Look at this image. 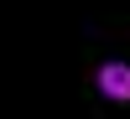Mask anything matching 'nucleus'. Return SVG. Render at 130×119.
<instances>
[{"mask_svg": "<svg viewBox=\"0 0 130 119\" xmlns=\"http://www.w3.org/2000/svg\"><path fill=\"white\" fill-rule=\"evenodd\" d=\"M94 88H99V99H109V104H130V62H120V57L99 62Z\"/></svg>", "mask_w": 130, "mask_h": 119, "instance_id": "obj_1", "label": "nucleus"}]
</instances>
